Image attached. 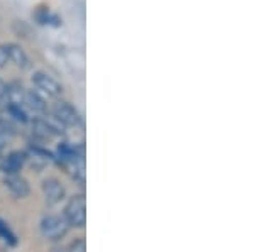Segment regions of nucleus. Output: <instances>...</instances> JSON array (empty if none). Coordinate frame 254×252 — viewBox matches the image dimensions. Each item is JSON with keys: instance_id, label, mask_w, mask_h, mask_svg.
<instances>
[{"instance_id": "obj_1", "label": "nucleus", "mask_w": 254, "mask_h": 252, "mask_svg": "<svg viewBox=\"0 0 254 252\" xmlns=\"http://www.w3.org/2000/svg\"><path fill=\"white\" fill-rule=\"evenodd\" d=\"M64 220L69 227H83L87 222V203L83 195H75L64 206Z\"/></svg>"}, {"instance_id": "obj_2", "label": "nucleus", "mask_w": 254, "mask_h": 252, "mask_svg": "<svg viewBox=\"0 0 254 252\" xmlns=\"http://www.w3.org/2000/svg\"><path fill=\"white\" fill-rule=\"evenodd\" d=\"M68 229L69 225L66 220L61 217H56V215H48L41 222V234L49 241H61L68 234Z\"/></svg>"}, {"instance_id": "obj_3", "label": "nucleus", "mask_w": 254, "mask_h": 252, "mask_svg": "<svg viewBox=\"0 0 254 252\" xmlns=\"http://www.w3.org/2000/svg\"><path fill=\"white\" fill-rule=\"evenodd\" d=\"M32 83H34V87L38 88V90L46 93L51 99H60V97L63 95V87H61L53 76H49L48 73H44V71H36L34 75H32Z\"/></svg>"}, {"instance_id": "obj_4", "label": "nucleus", "mask_w": 254, "mask_h": 252, "mask_svg": "<svg viewBox=\"0 0 254 252\" xmlns=\"http://www.w3.org/2000/svg\"><path fill=\"white\" fill-rule=\"evenodd\" d=\"M53 115L58 119L64 127H75L81 122V117L78 110L73 105H69L68 101H56L53 107Z\"/></svg>"}, {"instance_id": "obj_5", "label": "nucleus", "mask_w": 254, "mask_h": 252, "mask_svg": "<svg viewBox=\"0 0 254 252\" xmlns=\"http://www.w3.org/2000/svg\"><path fill=\"white\" fill-rule=\"evenodd\" d=\"M3 185H5V188L9 190L10 195H14L15 198H24L29 195V183L26 181V178L20 176L19 173L5 174Z\"/></svg>"}, {"instance_id": "obj_6", "label": "nucleus", "mask_w": 254, "mask_h": 252, "mask_svg": "<svg viewBox=\"0 0 254 252\" xmlns=\"http://www.w3.org/2000/svg\"><path fill=\"white\" fill-rule=\"evenodd\" d=\"M43 193H44V198H46V203L48 205H56L63 200L64 197V186L61 185L58 180L55 178H49L43 183Z\"/></svg>"}, {"instance_id": "obj_7", "label": "nucleus", "mask_w": 254, "mask_h": 252, "mask_svg": "<svg viewBox=\"0 0 254 252\" xmlns=\"http://www.w3.org/2000/svg\"><path fill=\"white\" fill-rule=\"evenodd\" d=\"M5 51L7 56H9V61H12L17 68H20V70H29L31 68L29 56L26 54V51L19 44H5Z\"/></svg>"}, {"instance_id": "obj_8", "label": "nucleus", "mask_w": 254, "mask_h": 252, "mask_svg": "<svg viewBox=\"0 0 254 252\" xmlns=\"http://www.w3.org/2000/svg\"><path fill=\"white\" fill-rule=\"evenodd\" d=\"M26 161L31 162L32 168L41 169V168H44L49 161H51V154H49L46 149L38 148V146H36V148H31L29 152L26 154Z\"/></svg>"}, {"instance_id": "obj_9", "label": "nucleus", "mask_w": 254, "mask_h": 252, "mask_svg": "<svg viewBox=\"0 0 254 252\" xmlns=\"http://www.w3.org/2000/svg\"><path fill=\"white\" fill-rule=\"evenodd\" d=\"M24 164H26V154L24 152H10L9 156L3 159L2 171L5 174H15L22 169Z\"/></svg>"}, {"instance_id": "obj_10", "label": "nucleus", "mask_w": 254, "mask_h": 252, "mask_svg": "<svg viewBox=\"0 0 254 252\" xmlns=\"http://www.w3.org/2000/svg\"><path fill=\"white\" fill-rule=\"evenodd\" d=\"M24 105L27 108H31L34 113H46V101H44L43 97L39 95L38 92H32V90H26V97H24Z\"/></svg>"}, {"instance_id": "obj_11", "label": "nucleus", "mask_w": 254, "mask_h": 252, "mask_svg": "<svg viewBox=\"0 0 254 252\" xmlns=\"http://www.w3.org/2000/svg\"><path fill=\"white\" fill-rule=\"evenodd\" d=\"M24 97H26V88L20 83H10L7 85V99H9L10 105H24Z\"/></svg>"}, {"instance_id": "obj_12", "label": "nucleus", "mask_w": 254, "mask_h": 252, "mask_svg": "<svg viewBox=\"0 0 254 252\" xmlns=\"http://www.w3.org/2000/svg\"><path fill=\"white\" fill-rule=\"evenodd\" d=\"M7 112L10 113V117L14 120L17 122H22V124H26V122H29L27 119V113L22 110V107L20 105H9V108H7Z\"/></svg>"}, {"instance_id": "obj_13", "label": "nucleus", "mask_w": 254, "mask_h": 252, "mask_svg": "<svg viewBox=\"0 0 254 252\" xmlns=\"http://www.w3.org/2000/svg\"><path fill=\"white\" fill-rule=\"evenodd\" d=\"M0 237H2L3 241L10 242V244H14V242H15L14 234L10 232V230H9V227L5 225V222H2V220H0Z\"/></svg>"}, {"instance_id": "obj_14", "label": "nucleus", "mask_w": 254, "mask_h": 252, "mask_svg": "<svg viewBox=\"0 0 254 252\" xmlns=\"http://www.w3.org/2000/svg\"><path fill=\"white\" fill-rule=\"evenodd\" d=\"M69 252H87V244H85V239L83 237L76 239V241L69 246Z\"/></svg>"}, {"instance_id": "obj_15", "label": "nucleus", "mask_w": 254, "mask_h": 252, "mask_svg": "<svg viewBox=\"0 0 254 252\" xmlns=\"http://www.w3.org/2000/svg\"><path fill=\"white\" fill-rule=\"evenodd\" d=\"M9 61V56H7V51H5V46L0 44V68H3Z\"/></svg>"}, {"instance_id": "obj_16", "label": "nucleus", "mask_w": 254, "mask_h": 252, "mask_svg": "<svg viewBox=\"0 0 254 252\" xmlns=\"http://www.w3.org/2000/svg\"><path fill=\"white\" fill-rule=\"evenodd\" d=\"M5 93H7V85L3 83L2 80H0V97H2V95H5Z\"/></svg>"}, {"instance_id": "obj_17", "label": "nucleus", "mask_w": 254, "mask_h": 252, "mask_svg": "<svg viewBox=\"0 0 254 252\" xmlns=\"http://www.w3.org/2000/svg\"><path fill=\"white\" fill-rule=\"evenodd\" d=\"M3 159H5V156H3L2 151H0V169L3 168Z\"/></svg>"}]
</instances>
